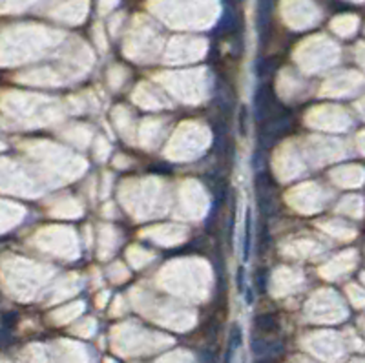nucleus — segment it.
Wrapping results in <instances>:
<instances>
[]
</instances>
